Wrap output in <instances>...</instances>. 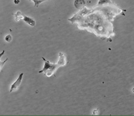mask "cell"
Segmentation results:
<instances>
[{
    "label": "cell",
    "instance_id": "obj_4",
    "mask_svg": "<svg viewBox=\"0 0 134 116\" xmlns=\"http://www.w3.org/2000/svg\"><path fill=\"white\" fill-rule=\"evenodd\" d=\"M42 59L43 60V61H44V63H45L44 67H43V69H41V71H39V74H41V73H43V72H46L47 70L51 68V67H52L54 66V63H50L49 61H47V60H46V59H44L43 57L42 58Z\"/></svg>",
    "mask_w": 134,
    "mask_h": 116
},
{
    "label": "cell",
    "instance_id": "obj_7",
    "mask_svg": "<svg viewBox=\"0 0 134 116\" xmlns=\"http://www.w3.org/2000/svg\"><path fill=\"white\" fill-rule=\"evenodd\" d=\"M14 3H15V4L18 5V4L20 3V0H14Z\"/></svg>",
    "mask_w": 134,
    "mask_h": 116
},
{
    "label": "cell",
    "instance_id": "obj_2",
    "mask_svg": "<svg viewBox=\"0 0 134 116\" xmlns=\"http://www.w3.org/2000/svg\"><path fill=\"white\" fill-rule=\"evenodd\" d=\"M23 76H24V73H21L19 76L18 78L17 79L16 81H15V83H13V85H11L10 87V92H13V91H17L19 89V87H20L21 84V82H22V78Z\"/></svg>",
    "mask_w": 134,
    "mask_h": 116
},
{
    "label": "cell",
    "instance_id": "obj_1",
    "mask_svg": "<svg viewBox=\"0 0 134 116\" xmlns=\"http://www.w3.org/2000/svg\"><path fill=\"white\" fill-rule=\"evenodd\" d=\"M13 15L15 17V21H19L21 20H23L24 21H25L26 23H27L28 24H29L30 26H35L36 25V22H35V21L33 19L30 18V17H28V16H26L24 14H23L22 13L21 11H17L16 14H13Z\"/></svg>",
    "mask_w": 134,
    "mask_h": 116
},
{
    "label": "cell",
    "instance_id": "obj_3",
    "mask_svg": "<svg viewBox=\"0 0 134 116\" xmlns=\"http://www.w3.org/2000/svg\"><path fill=\"white\" fill-rule=\"evenodd\" d=\"M59 61H58V63L59 64V65L61 67L65 66L68 63V61H67V56L65 54L62 53V52H60L59 53Z\"/></svg>",
    "mask_w": 134,
    "mask_h": 116
},
{
    "label": "cell",
    "instance_id": "obj_5",
    "mask_svg": "<svg viewBox=\"0 0 134 116\" xmlns=\"http://www.w3.org/2000/svg\"><path fill=\"white\" fill-rule=\"evenodd\" d=\"M74 6L77 9H83V8L85 7V0H75Z\"/></svg>",
    "mask_w": 134,
    "mask_h": 116
},
{
    "label": "cell",
    "instance_id": "obj_6",
    "mask_svg": "<svg viewBox=\"0 0 134 116\" xmlns=\"http://www.w3.org/2000/svg\"><path fill=\"white\" fill-rule=\"evenodd\" d=\"M12 39H13V37H12V36L10 34H7L5 37V41L8 43L11 42Z\"/></svg>",
    "mask_w": 134,
    "mask_h": 116
}]
</instances>
